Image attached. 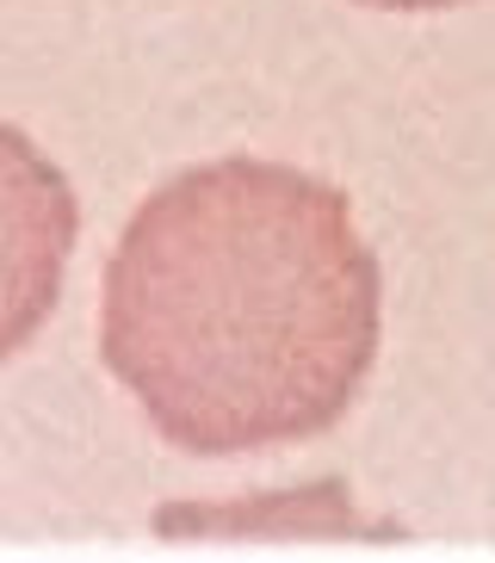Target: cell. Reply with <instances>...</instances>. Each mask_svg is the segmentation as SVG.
<instances>
[{
	"label": "cell",
	"instance_id": "1",
	"mask_svg": "<svg viewBox=\"0 0 495 563\" xmlns=\"http://www.w3.org/2000/svg\"><path fill=\"white\" fill-rule=\"evenodd\" d=\"M384 273L341 186L205 162L155 186L106 266L99 360L198 459L334 428L378 360Z\"/></svg>",
	"mask_w": 495,
	"mask_h": 563
},
{
	"label": "cell",
	"instance_id": "2",
	"mask_svg": "<svg viewBox=\"0 0 495 563\" xmlns=\"http://www.w3.org/2000/svg\"><path fill=\"white\" fill-rule=\"evenodd\" d=\"M81 235L75 186L25 131L0 124V360L50 322Z\"/></svg>",
	"mask_w": 495,
	"mask_h": 563
},
{
	"label": "cell",
	"instance_id": "3",
	"mask_svg": "<svg viewBox=\"0 0 495 563\" xmlns=\"http://www.w3.org/2000/svg\"><path fill=\"white\" fill-rule=\"evenodd\" d=\"M360 7H384V13H440V7H459V0H360Z\"/></svg>",
	"mask_w": 495,
	"mask_h": 563
}]
</instances>
